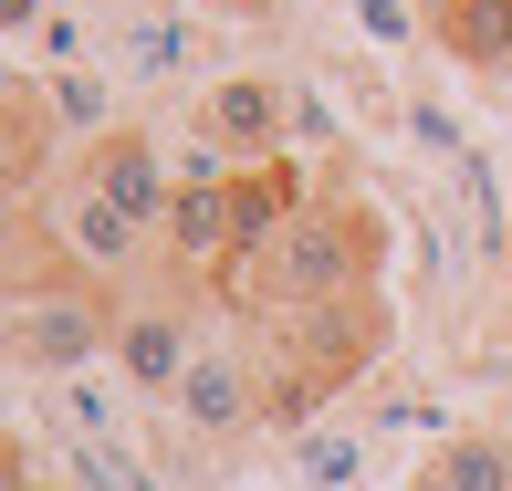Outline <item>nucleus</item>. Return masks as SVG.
Instances as JSON below:
<instances>
[{
	"label": "nucleus",
	"mask_w": 512,
	"mask_h": 491,
	"mask_svg": "<svg viewBox=\"0 0 512 491\" xmlns=\"http://www.w3.org/2000/svg\"><path fill=\"white\" fill-rule=\"evenodd\" d=\"M387 335H398L387 293H345V303H304V314H262V345H272V366L314 377L324 397H335V387H356L366 366L387 356Z\"/></svg>",
	"instance_id": "7ed1b4c3"
},
{
	"label": "nucleus",
	"mask_w": 512,
	"mask_h": 491,
	"mask_svg": "<svg viewBox=\"0 0 512 491\" xmlns=\"http://www.w3.org/2000/svg\"><path fill=\"white\" fill-rule=\"evenodd\" d=\"M408 11H418V21H439V11H460V0H408Z\"/></svg>",
	"instance_id": "4468645a"
},
{
	"label": "nucleus",
	"mask_w": 512,
	"mask_h": 491,
	"mask_svg": "<svg viewBox=\"0 0 512 491\" xmlns=\"http://www.w3.org/2000/svg\"><path fill=\"white\" fill-rule=\"evenodd\" d=\"M84 189H95L105 209H115V220H136V230H147V241H157V230H168V209H178V178H168V147H157V136L147 126H105L95 136V147H84Z\"/></svg>",
	"instance_id": "6e6552de"
},
{
	"label": "nucleus",
	"mask_w": 512,
	"mask_h": 491,
	"mask_svg": "<svg viewBox=\"0 0 512 491\" xmlns=\"http://www.w3.org/2000/svg\"><path fill=\"white\" fill-rule=\"evenodd\" d=\"M0 21H11V32H21V21H32V0H0Z\"/></svg>",
	"instance_id": "ddd939ff"
},
{
	"label": "nucleus",
	"mask_w": 512,
	"mask_h": 491,
	"mask_svg": "<svg viewBox=\"0 0 512 491\" xmlns=\"http://www.w3.org/2000/svg\"><path fill=\"white\" fill-rule=\"evenodd\" d=\"M429 32H439V53L471 63V74H512V0H460V11H439Z\"/></svg>",
	"instance_id": "9d476101"
},
{
	"label": "nucleus",
	"mask_w": 512,
	"mask_h": 491,
	"mask_svg": "<svg viewBox=\"0 0 512 491\" xmlns=\"http://www.w3.org/2000/svg\"><path fill=\"white\" fill-rule=\"evenodd\" d=\"M199 314H189V283H168L157 272V293H126V324H115V377H126L136 397H178V377H189L199 356Z\"/></svg>",
	"instance_id": "423d86ee"
},
{
	"label": "nucleus",
	"mask_w": 512,
	"mask_h": 491,
	"mask_svg": "<svg viewBox=\"0 0 512 491\" xmlns=\"http://www.w3.org/2000/svg\"><path fill=\"white\" fill-rule=\"evenodd\" d=\"M387 272V209L356 199V189H314V209L283 230V251H272L262 272H251L241 314H304V303H345V293H377Z\"/></svg>",
	"instance_id": "f257e3e1"
},
{
	"label": "nucleus",
	"mask_w": 512,
	"mask_h": 491,
	"mask_svg": "<svg viewBox=\"0 0 512 491\" xmlns=\"http://www.w3.org/2000/svg\"><path fill=\"white\" fill-rule=\"evenodd\" d=\"M314 209V178H304V157H262V168H230V272L209 293L241 314V293H251V272L283 251V230Z\"/></svg>",
	"instance_id": "20e7f679"
},
{
	"label": "nucleus",
	"mask_w": 512,
	"mask_h": 491,
	"mask_svg": "<svg viewBox=\"0 0 512 491\" xmlns=\"http://www.w3.org/2000/svg\"><path fill=\"white\" fill-rule=\"evenodd\" d=\"M262 397H272V356L251 335H209L168 408H178L189 439H241V429H262Z\"/></svg>",
	"instance_id": "39448f33"
},
{
	"label": "nucleus",
	"mask_w": 512,
	"mask_h": 491,
	"mask_svg": "<svg viewBox=\"0 0 512 491\" xmlns=\"http://www.w3.org/2000/svg\"><path fill=\"white\" fill-rule=\"evenodd\" d=\"M199 147H220L230 168H262V157H293L283 136H293V84L283 74H220L199 95Z\"/></svg>",
	"instance_id": "0eeeda50"
},
{
	"label": "nucleus",
	"mask_w": 512,
	"mask_h": 491,
	"mask_svg": "<svg viewBox=\"0 0 512 491\" xmlns=\"http://www.w3.org/2000/svg\"><path fill=\"white\" fill-rule=\"evenodd\" d=\"M408 491H512V429H450Z\"/></svg>",
	"instance_id": "1a4fd4ad"
},
{
	"label": "nucleus",
	"mask_w": 512,
	"mask_h": 491,
	"mask_svg": "<svg viewBox=\"0 0 512 491\" xmlns=\"http://www.w3.org/2000/svg\"><path fill=\"white\" fill-rule=\"evenodd\" d=\"M11 491H63V481H42V471H32V460H21V450H11Z\"/></svg>",
	"instance_id": "f8f14e48"
},
{
	"label": "nucleus",
	"mask_w": 512,
	"mask_h": 491,
	"mask_svg": "<svg viewBox=\"0 0 512 491\" xmlns=\"http://www.w3.org/2000/svg\"><path fill=\"white\" fill-rule=\"evenodd\" d=\"M32 178H42V105L11 95V220H21V199H32Z\"/></svg>",
	"instance_id": "9b49d317"
},
{
	"label": "nucleus",
	"mask_w": 512,
	"mask_h": 491,
	"mask_svg": "<svg viewBox=\"0 0 512 491\" xmlns=\"http://www.w3.org/2000/svg\"><path fill=\"white\" fill-rule=\"evenodd\" d=\"M115 324H126V293L95 272L74 262L11 272V366H32V377H74V366L115 356Z\"/></svg>",
	"instance_id": "f03ea898"
}]
</instances>
